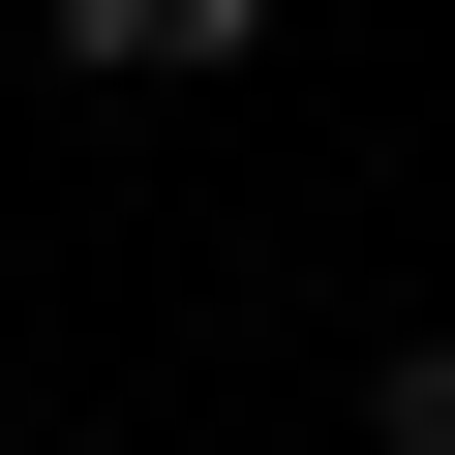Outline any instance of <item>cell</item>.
<instances>
[{
	"label": "cell",
	"mask_w": 455,
	"mask_h": 455,
	"mask_svg": "<svg viewBox=\"0 0 455 455\" xmlns=\"http://www.w3.org/2000/svg\"><path fill=\"white\" fill-rule=\"evenodd\" d=\"M31 61H61V92H243V61H274V0H61Z\"/></svg>",
	"instance_id": "6da1fadb"
},
{
	"label": "cell",
	"mask_w": 455,
	"mask_h": 455,
	"mask_svg": "<svg viewBox=\"0 0 455 455\" xmlns=\"http://www.w3.org/2000/svg\"><path fill=\"white\" fill-rule=\"evenodd\" d=\"M364 455H455V334H364Z\"/></svg>",
	"instance_id": "7a4b0ae2"
}]
</instances>
